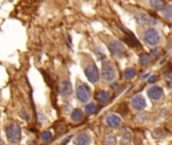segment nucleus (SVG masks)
I'll return each instance as SVG.
<instances>
[{"instance_id":"7ed1b4c3","label":"nucleus","mask_w":172,"mask_h":145,"mask_svg":"<svg viewBox=\"0 0 172 145\" xmlns=\"http://www.w3.org/2000/svg\"><path fill=\"white\" fill-rule=\"evenodd\" d=\"M101 75H102L103 80L108 82V83H111V82H113L116 79V77H117L116 67L111 62H104L102 66Z\"/></svg>"},{"instance_id":"f03ea898","label":"nucleus","mask_w":172,"mask_h":145,"mask_svg":"<svg viewBox=\"0 0 172 145\" xmlns=\"http://www.w3.org/2000/svg\"><path fill=\"white\" fill-rule=\"evenodd\" d=\"M5 133L9 143L11 144L19 143L21 138V129L20 126L17 123H11L10 125H8L5 130Z\"/></svg>"},{"instance_id":"0eeeda50","label":"nucleus","mask_w":172,"mask_h":145,"mask_svg":"<svg viewBox=\"0 0 172 145\" xmlns=\"http://www.w3.org/2000/svg\"><path fill=\"white\" fill-rule=\"evenodd\" d=\"M119 28H120L121 31L125 35L124 42H126L128 46H131V48H138V46H141V45H140L139 42H138V39H136L135 35H134L132 32H130L129 30L125 29V28L121 27V26H119Z\"/></svg>"},{"instance_id":"412c9836","label":"nucleus","mask_w":172,"mask_h":145,"mask_svg":"<svg viewBox=\"0 0 172 145\" xmlns=\"http://www.w3.org/2000/svg\"><path fill=\"white\" fill-rule=\"evenodd\" d=\"M85 111H86V113H88V114H93V113H95L97 111V105L94 103L88 104L85 108Z\"/></svg>"},{"instance_id":"dca6fc26","label":"nucleus","mask_w":172,"mask_h":145,"mask_svg":"<svg viewBox=\"0 0 172 145\" xmlns=\"http://www.w3.org/2000/svg\"><path fill=\"white\" fill-rule=\"evenodd\" d=\"M83 116H84V113H83L82 110L76 109V110H74L73 113H71V118L74 122H79L83 119Z\"/></svg>"},{"instance_id":"9d476101","label":"nucleus","mask_w":172,"mask_h":145,"mask_svg":"<svg viewBox=\"0 0 172 145\" xmlns=\"http://www.w3.org/2000/svg\"><path fill=\"white\" fill-rule=\"evenodd\" d=\"M147 95H148V97L153 101H159L164 96V92L160 87L153 86L147 91Z\"/></svg>"},{"instance_id":"1a4fd4ad","label":"nucleus","mask_w":172,"mask_h":145,"mask_svg":"<svg viewBox=\"0 0 172 145\" xmlns=\"http://www.w3.org/2000/svg\"><path fill=\"white\" fill-rule=\"evenodd\" d=\"M59 94L64 98H70L73 94V87L68 80H64L59 84Z\"/></svg>"},{"instance_id":"4468645a","label":"nucleus","mask_w":172,"mask_h":145,"mask_svg":"<svg viewBox=\"0 0 172 145\" xmlns=\"http://www.w3.org/2000/svg\"><path fill=\"white\" fill-rule=\"evenodd\" d=\"M96 98L100 103H106L110 100L111 94L109 93L108 91H100V92L97 93Z\"/></svg>"},{"instance_id":"20e7f679","label":"nucleus","mask_w":172,"mask_h":145,"mask_svg":"<svg viewBox=\"0 0 172 145\" xmlns=\"http://www.w3.org/2000/svg\"><path fill=\"white\" fill-rule=\"evenodd\" d=\"M143 40L148 46H156L160 42V35H159L158 31L154 28H148L143 34Z\"/></svg>"},{"instance_id":"5701e85b","label":"nucleus","mask_w":172,"mask_h":145,"mask_svg":"<svg viewBox=\"0 0 172 145\" xmlns=\"http://www.w3.org/2000/svg\"><path fill=\"white\" fill-rule=\"evenodd\" d=\"M160 53H161L160 49H154L151 52V56H153V58H158V56H160Z\"/></svg>"},{"instance_id":"ddd939ff","label":"nucleus","mask_w":172,"mask_h":145,"mask_svg":"<svg viewBox=\"0 0 172 145\" xmlns=\"http://www.w3.org/2000/svg\"><path fill=\"white\" fill-rule=\"evenodd\" d=\"M106 123L108 124V126H110L112 128H117L121 125V118L118 115L111 114L107 116L106 118Z\"/></svg>"},{"instance_id":"b1692460","label":"nucleus","mask_w":172,"mask_h":145,"mask_svg":"<svg viewBox=\"0 0 172 145\" xmlns=\"http://www.w3.org/2000/svg\"><path fill=\"white\" fill-rule=\"evenodd\" d=\"M121 133L123 134V140H124V139H127V140H129V139H130V133L126 130V129L122 130V131H121Z\"/></svg>"},{"instance_id":"423d86ee","label":"nucleus","mask_w":172,"mask_h":145,"mask_svg":"<svg viewBox=\"0 0 172 145\" xmlns=\"http://www.w3.org/2000/svg\"><path fill=\"white\" fill-rule=\"evenodd\" d=\"M107 46H108L109 50H110V52L114 56H117V58H122V56H124L125 48H124L123 43L120 42L119 40L110 39L109 42H107Z\"/></svg>"},{"instance_id":"aec40b11","label":"nucleus","mask_w":172,"mask_h":145,"mask_svg":"<svg viewBox=\"0 0 172 145\" xmlns=\"http://www.w3.org/2000/svg\"><path fill=\"white\" fill-rule=\"evenodd\" d=\"M40 137H41V140L43 141V142H49L52 138V134H51V131L46 130V131L42 132L41 135H40Z\"/></svg>"},{"instance_id":"393cba45","label":"nucleus","mask_w":172,"mask_h":145,"mask_svg":"<svg viewBox=\"0 0 172 145\" xmlns=\"http://www.w3.org/2000/svg\"><path fill=\"white\" fill-rule=\"evenodd\" d=\"M157 79L158 78L156 77V76H151V77L148 79V82H149V83H154V82L157 81Z\"/></svg>"},{"instance_id":"39448f33","label":"nucleus","mask_w":172,"mask_h":145,"mask_svg":"<svg viewBox=\"0 0 172 145\" xmlns=\"http://www.w3.org/2000/svg\"><path fill=\"white\" fill-rule=\"evenodd\" d=\"M76 95L77 99L80 101L81 103H87L88 101L91 99L92 93H91L90 88L87 86L86 84H79L76 89Z\"/></svg>"},{"instance_id":"6e6552de","label":"nucleus","mask_w":172,"mask_h":145,"mask_svg":"<svg viewBox=\"0 0 172 145\" xmlns=\"http://www.w3.org/2000/svg\"><path fill=\"white\" fill-rule=\"evenodd\" d=\"M137 22L141 25H156L157 24V19L153 16H150L147 13H139L136 16Z\"/></svg>"},{"instance_id":"f3484780","label":"nucleus","mask_w":172,"mask_h":145,"mask_svg":"<svg viewBox=\"0 0 172 145\" xmlns=\"http://www.w3.org/2000/svg\"><path fill=\"white\" fill-rule=\"evenodd\" d=\"M150 5L155 10H161L165 6V3L163 1H161V0H150Z\"/></svg>"},{"instance_id":"f8f14e48","label":"nucleus","mask_w":172,"mask_h":145,"mask_svg":"<svg viewBox=\"0 0 172 145\" xmlns=\"http://www.w3.org/2000/svg\"><path fill=\"white\" fill-rule=\"evenodd\" d=\"M91 136L86 132H82V133L78 134L76 138H74V143L80 144V145H86L91 143Z\"/></svg>"},{"instance_id":"4be33fe9","label":"nucleus","mask_w":172,"mask_h":145,"mask_svg":"<svg viewBox=\"0 0 172 145\" xmlns=\"http://www.w3.org/2000/svg\"><path fill=\"white\" fill-rule=\"evenodd\" d=\"M106 142H107L108 144H115L116 142H117V139H116V137L113 136V135H110V136L107 137Z\"/></svg>"},{"instance_id":"f257e3e1","label":"nucleus","mask_w":172,"mask_h":145,"mask_svg":"<svg viewBox=\"0 0 172 145\" xmlns=\"http://www.w3.org/2000/svg\"><path fill=\"white\" fill-rule=\"evenodd\" d=\"M83 66H84V71H85V74H86V77L88 78V80L92 84H96L97 82L100 80V72L96 64L92 59H87V61L84 62Z\"/></svg>"},{"instance_id":"a211bd4d","label":"nucleus","mask_w":172,"mask_h":145,"mask_svg":"<svg viewBox=\"0 0 172 145\" xmlns=\"http://www.w3.org/2000/svg\"><path fill=\"white\" fill-rule=\"evenodd\" d=\"M161 12L163 14V16L166 18L167 20L171 19V5L169 4H165V6L161 9Z\"/></svg>"},{"instance_id":"6ab92c4d","label":"nucleus","mask_w":172,"mask_h":145,"mask_svg":"<svg viewBox=\"0 0 172 145\" xmlns=\"http://www.w3.org/2000/svg\"><path fill=\"white\" fill-rule=\"evenodd\" d=\"M150 55H148V53H142L141 56H139V62L140 65L142 66H147L149 64L150 62Z\"/></svg>"},{"instance_id":"9b49d317","label":"nucleus","mask_w":172,"mask_h":145,"mask_svg":"<svg viewBox=\"0 0 172 145\" xmlns=\"http://www.w3.org/2000/svg\"><path fill=\"white\" fill-rule=\"evenodd\" d=\"M132 106L137 111H142L146 108V100L142 95H136L132 99Z\"/></svg>"},{"instance_id":"2eb2a0df","label":"nucleus","mask_w":172,"mask_h":145,"mask_svg":"<svg viewBox=\"0 0 172 145\" xmlns=\"http://www.w3.org/2000/svg\"><path fill=\"white\" fill-rule=\"evenodd\" d=\"M136 75H137V71L135 68H127L123 72V76L126 80H132V79L136 77Z\"/></svg>"}]
</instances>
